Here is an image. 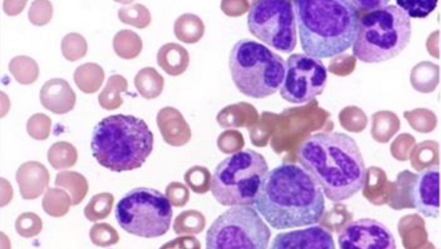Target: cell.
<instances>
[{"label": "cell", "instance_id": "cell-8", "mask_svg": "<svg viewBox=\"0 0 441 249\" xmlns=\"http://www.w3.org/2000/svg\"><path fill=\"white\" fill-rule=\"evenodd\" d=\"M172 215L168 197L157 190L145 187L126 194L115 208L117 220L123 229L146 238L160 236L167 232Z\"/></svg>", "mask_w": 441, "mask_h": 249}, {"label": "cell", "instance_id": "cell-15", "mask_svg": "<svg viewBox=\"0 0 441 249\" xmlns=\"http://www.w3.org/2000/svg\"><path fill=\"white\" fill-rule=\"evenodd\" d=\"M41 104L52 112L63 114L71 110L76 102V94L66 80L54 78L46 81L39 92Z\"/></svg>", "mask_w": 441, "mask_h": 249}, {"label": "cell", "instance_id": "cell-19", "mask_svg": "<svg viewBox=\"0 0 441 249\" xmlns=\"http://www.w3.org/2000/svg\"><path fill=\"white\" fill-rule=\"evenodd\" d=\"M205 25L198 16L192 13H184L175 21L174 33L177 38L188 44L195 43L200 40L205 33Z\"/></svg>", "mask_w": 441, "mask_h": 249}, {"label": "cell", "instance_id": "cell-2", "mask_svg": "<svg viewBox=\"0 0 441 249\" xmlns=\"http://www.w3.org/2000/svg\"><path fill=\"white\" fill-rule=\"evenodd\" d=\"M297 156L332 202L351 198L365 185L367 170L363 157L355 140L345 133L310 135L300 143Z\"/></svg>", "mask_w": 441, "mask_h": 249}, {"label": "cell", "instance_id": "cell-35", "mask_svg": "<svg viewBox=\"0 0 441 249\" xmlns=\"http://www.w3.org/2000/svg\"><path fill=\"white\" fill-rule=\"evenodd\" d=\"M27 0H4L3 9L4 12L9 16L16 15L24 9Z\"/></svg>", "mask_w": 441, "mask_h": 249}, {"label": "cell", "instance_id": "cell-3", "mask_svg": "<svg viewBox=\"0 0 441 249\" xmlns=\"http://www.w3.org/2000/svg\"><path fill=\"white\" fill-rule=\"evenodd\" d=\"M302 50L321 59L341 54L353 44L360 16L352 0L293 1Z\"/></svg>", "mask_w": 441, "mask_h": 249}, {"label": "cell", "instance_id": "cell-13", "mask_svg": "<svg viewBox=\"0 0 441 249\" xmlns=\"http://www.w3.org/2000/svg\"><path fill=\"white\" fill-rule=\"evenodd\" d=\"M414 208L425 217L437 218L440 213V169L430 167L418 174L410 190Z\"/></svg>", "mask_w": 441, "mask_h": 249}, {"label": "cell", "instance_id": "cell-28", "mask_svg": "<svg viewBox=\"0 0 441 249\" xmlns=\"http://www.w3.org/2000/svg\"><path fill=\"white\" fill-rule=\"evenodd\" d=\"M61 48L64 56L73 61L84 57L88 50V44L85 37L79 33L71 32L62 38Z\"/></svg>", "mask_w": 441, "mask_h": 249}, {"label": "cell", "instance_id": "cell-24", "mask_svg": "<svg viewBox=\"0 0 441 249\" xmlns=\"http://www.w3.org/2000/svg\"><path fill=\"white\" fill-rule=\"evenodd\" d=\"M8 69L20 84H32L38 76V64L35 60L28 56L20 55L13 57L8 64Z\"/></svg>", "mask_w": 441, "mask_h": 249}, {"label": "cell", "instance_id": "cell-14", "mask_svg": "<svg viewBox=\"0 0 441 249\" xmlns=\"http://www.w3.org/2000/svg\"><path fill=\"white\" fill-rule=\"evenodd\" d=\"M269 249H336L331 232L319 226L282 232L274 238Z\"/></svg>", "mask_w": 441, "mask_h": 249}, {"label": "cell", "instance_id": "cell-4", "mask_svg": "<svg viewBox=\"0 0 441 249\" xmlns=\"http://www.w3.org/2000/svg\"><path fill=\"white\" fill-rule=\"evenodd\" d=\"M153 143V134L144 120L118 114L97 124L90 145L101 165L121 172L141 167L152 152Z\"/></svg>", "mask_w": 441, "mask_h": 249}, {"label": "cell", "instance_id": "cell-21", "mask_svg": "<svg viewBox=\"0 0 441 249\" xmlns=\"http://www.w3.org/2000/svg\"><path fill=\"white\" fill-rule=\"evenodd\" d=\"M164 84L163 77L155 68L150 67L141 69L134 78V84L137 90L147 99L159 95Z\"/></svg>", "mask_w": 441, "mask_h": 249}, {"label": "cell", "instance_id": "cell-22", "mask_svg": "<svg viewBox=\"0 0 441 249\" xmlns=\"http://www.w3.org/2000/svg\"><path fill=\"white\" fill-rule=\"evenodd\" d=\"M127 88V81L123 76L120 74L111 75L98 95L100 106L107 110L118 108L123 103L120 93L126 91Z\"/></svg>", "mask_w": 441, "mask_h": 249}, {"label": "cell", "instance_id": "cell-9", "mask_svg": "<svg viewBox=\"0 0 441 249\" xmlns=\"http://www.w3.org/2000/svg\"><path fill=\"white\" fill-rule=\"evenodd\" d=\"M271 231L250 206H232L208 229L206 249H267Z\"/></svg>", "mask_w": 441, "mask_h": 249}, {"label": "cell", "instance_id": "cell-6", "mask_svg": "<svg viewBox=\"0 0 441 249\" xmlns=\"http://www.w3.org/2000/svg\"><path fill=\"white\" fill-rule=\"evenodd\" d=\"M411 35V21L406 13L399 6L386 5L360 16L353 53L366 63L385 61L400 53Z\"/></svg>", "mask_w": 441, "mask_h": 249}, {"label": "cell", "instance_id": "cell-32", "mask_svg": "<svg viewBox=\"0 0 441 249\" xmlns=\"http://www.w3.org/2000/svg\"><path fill=\"white\" fill-rule=\"evenodd\" d=\"M159 249H200V244L194 237L183 236L165 243Z\"/></svg>", "mask_w": 441, "mask_h": 249}, {"label": "cell", "instance_id": "cell-12", "mask_svg": "<svg viewBox=\"0 0 441 249\" xmlns=\"http://www.w3.org/2000/svg\"><path fill=\"white\" fill-rule=\"evenodd\" d=\"M339 249H397L389 229L373 218H363L347 224L338 237Z\"/></svg>", "mask_w": 441, "mask_h": 249}, {"label": "cell", "instance_id": "cell-7", "mask_svg": "<svg viewBox=\"0 0 441 249\" xmlns=\"http://www.w3.org/2000/svg\"><path fill=\"white\" fill-rule=\"evenodd\" d=\"M268 169L266 160L260 153L251 149L235 152L214 169L211 193L224 206H251Z\"/></svg>", "mask_w": 441, "mask_h": 249}, {"label": "cell", "instance_id": "cell-25", "mask_svg": "<svg viewBox=\"0 0 441 249\" xmlns=\"http://www.w3.org/2000/svg\"><path fill=\"white\" fill-rule=\"evenodd\" d=\"M47 158L53 168L61 170L73 166L77 160L78 153L71 143L61 141L52 145L48 151Z\"/></svg>", "mask_w": 441, "mask_h": 249}, {"label": "cell", "instance_id": "cell-23", "mask_svg": "<svg viewBox=\"0 0 441 249\" xmlns=\"http://www.w3.org/2000/svg\"><path fill=\"white\" fill-rule=\"evenodd\" d=\"M115 52L120 57L131 59L137 57L142 48L140 36L130 29H123L118 32L113 40Z\"/></svg>", "mask_w": 441, "mask_h": 249}, {"label": "cell", "instance_id": "cell-34", "mask_svg": "<svg viewBox=\"0 0 441 249\" xmlns=\"http://www.w3.org/2000/svg\"><path fill=\"white\" fill-rule=\"evenodd\" d=\"M440 31L433 32L428 37L426 47L429 53L432 56L439 59L440 58Z\"/></svg>", "mask_w": 441, "mask_h": 249}, {"label": "cell", "instance_id": "cell-26", "mask_svg": "<svg viewBox=\"0 0 441 249\" xmlns=\"http://www.w3.org/2000/svg\"><path fill=\"white\" fill-rule=\"evenodd\" d=\"M54 184L68 190L75 203L84 198L88 187L87 179L82 174L71 171H65L57 174Z\"/></svg>", "mask_w": 441, "mask_h": 249}, {"label": "cell", "instance_id": "cell-30", "mask_svg": "<svg viewBox=\"0 0 441 249\" xmlns=\"http://www.w3.org/2000/svg\"><path fill=\"white\" fill-rule=\"evenodd\" d=\"M52 121L50 117L41 113L32 115L28 119L26 128L29 135L37 140H44L50 135Z\"/></svg>", "mask_w": 441, "mask_h": 249}, {"label": "cell", "instance_id": "cell-5", "mask_svg": "<svg viewBox=\"0 0 441 249\" xmlns=\"http://www.w3.org/2000/svg\"><path fill=\"white\" fill-rule=\"evenodd\" d=\"M229 69L235 85L242 93L263 99L280 89L286 62L264 44L245 38L238 41L231 50Z\"/></svg>", "mask_w": 441, "mask_h": 249}, {"label": "cell", "instance_id": "cell-31", "mask_svg": "<svg viewBox=\"0 0 441 249\" xmlns=\"http://www.w3.org/2000/svg\"><path fill=\"white\" fill-rule=\"evenodd\" d=\"M53 13V5L47 0L33 1L28 10V18L33 24L41 26L51 19Z\"/></svg>", "mask_w": 441, "mask_h": 249}, {"label": "cell", "instance_id": "cell-27", "mask_svg": "<svg viewBox=\"0 0 441 249\" xmlns=\"http://www.w3.org/2000/svg\"><path fill=\"white\" fill-rule=\"evenodd\" d=\"M118 14L122 22L140 29L146 27L151 22L149 10L140 3L123 6L119 10Z\"/></svg>", "mask_w": 441, "mask_h": 249}, {"label": "cell", "instance_id": "cell-1", "mask_svg": "<svg viewBox=\"0 0 441 249\" xmlns=\"http://www.w3.org/2000/svg\"><path fill=\"white\" fill-rule=\"evenodd\" d=\"M254 204L266 222L277 230L315 224L325 208L324 195L316 180L301 165L288 162L268 171Z\"/></svg>", "mask_w": 441, "mask_h": 249}, {"label": "cell", "instance_id": "cell-20", "mask_svg": "<svg viewBox=\"0 0 441 249\" xmlns=\"http://www.w3.org/2000/svg\"><path fill=\"white\" fill-rule=\"evenodd\" d=\"M105 76V71L99 65L87 62L75 69L73 79L81 90L86 93H92L102 86Z\"/></svg>", "mask_w": 441, "mask_h": 249}, {"label": "cell", "instance_id": "cell-18", "mask_svg": "<svg viewBox=\"0 0 441 249\" xmlns=\"http://www.w3.org/2000/svg\"><path fill=\"white\" fill-rule=\"evenodd\" d=\"M410 81L412 87L419 92H433L440 81L439 66L429 61L418 63L411 71Z\"/></svg>", "mask_w": 441, "mask_h": 249}, {"label": "cell", "instance_id": "cell-16", "mask_svg": "<svg viewBox=\"0 0 441 249\" xmlns=\"http://www.w3.org/2000/svg\"><path fill=\"white\" fill-rule=\"evenodd\" d=\"M16 180L22 196L33 198L41 195L48 187L50 175L41 163L29 161L19 166L16 173Z\"/></svg>", "mask_w": 441, "mask_h": 249}, {"label": "cell", "instance_id": "cell-11", "mask_svg": "<svg viewBox=\"0 0 441 249\" xmlns=\"http://www.w3.org/2000/svg\"><path fill=\"white\" fill-rule=\"evenodd\" d=\"M327 76L326 68L320 59L306 53H293L286 62L280 95L292 104L310 102L322 94Z\"/></svg>", "mask_w": 441, "mask_h": 249}, {"label": "cell", "instance_id": "cell-17", "mask_svg": "<svg viewBox=\"0 0 441 249\" xmlns=\"http://www.w3.org/2000/svg\"><path fill=\"white\" fill-rule=\"evenodd\" d=\"M157 60L159 65L169 75L177 76L187 69L190 56L187 50L181 45L170 42L158 50Z\"/></svg>", "mask_w": 441, "mask_h": 249}, {"label": "cell", "instance_id": "cell-10", "mask_svg": "<svg viewBox=\"0 0 441 249\" xmlns=\"http://www.w3.org/2000/svg\"><path fill=\"white\" fill-rule=\"evenodd\" d=\"M247 23L253 36L279 52L289 53L296 46L297 25L293 1L254 0Z\"/></svg>", "mask_w": 441, "mask_h": 249}, {"label": "cell", "instance_id": "cell-33", "mask_svg": "<svg viewBox=\"0 0 441 249\" xmlns=\"http://www.w3.org/2000/svg\"><path fill=\"white\" fill-rule=\"evenodd\" d=\"M357 8L360 16L387 5L388 1L386 0H352Z\"/></svg>", "mask_w": 441, "mask_h": 249}, {"label": "cell", "instance_id": "cell-29", "mask_svg": "<svg viewBox=\"0 0 441 249\" xmlns=\"http://www.w3.org/2000/svg\"><path fill=\"white\" fill-rule=\"evenodd\" d=\"M438 0H396V3L411 18H424L436 7Z\"/></svg>", "mask_w": 441, "mask_h": 249}]
</instances>
